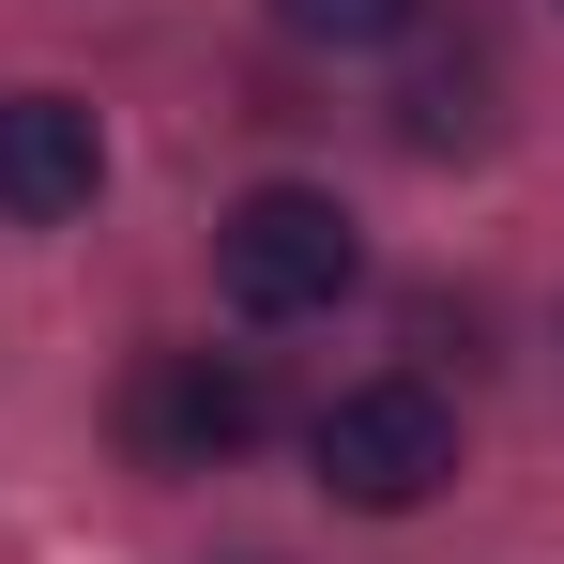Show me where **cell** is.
<instances>
[{
	"mask_svg": "<svg viewBox=\"0 0 564 564\" xmlns=\"http://www.w3.org/2000/svg\"><path fill=\"white\" fill-rule=\"evenodd\" d=\"M214 290H229L245 321H321V305L367 290V229L321 184H245L214 214Z\"/></svg>",
	"mask_w": 564,
	"mask_h": 564,
	"instance_id": "1",
	"label": "cell"
},
{
	"mask_svg": "<svg viewBox=\"0 0 564 564\" xmlns=\"http://www.w3.org/2000/svg\"><path fill=\"white\" fill-rule=\"evenodd\" d=\"M321 488H336L351 519L443 503V488H458V412H443V381H351V397L321 412Z\"/></svg>",
	"mask_w": 564,
	"mask_h": 564,
	"instance_id": "2",
	"label": "cell"
},
{
	"mask_svg": "<svg viewBox=\"0 0 564 564\" xmlns=\"http://www.w3.org/2000/svg\"><path fill=\"white\" fill-rule=\"evenodd\" d=\"M260 427H275L260 351H138V381H122V443H138V473H229Z\"/></svg>",
	"mask_w": 564,
	"mask_h": 564,
	"instance_id": "3",
	"label": "cell"
},
{
	"mask_svg": "<svg viewBox=\"0 0 564 564\" xmlns=\"http://www.w3.org/2000/svg\"><path fill=\"white\" fill-rule=\"evenodd\" d=\"M107 184V138L77 93H0V214L15 229H62V214H93Z\"/></svg>",
	"mask_w": 564,
	"mask_h": 564,
	"instance_id": "4",
	"label": "cell"
},
{
	"mask_svg": "<svg viewBox=\"0 0 564 564\" xmlns=\"http://www.w3.org/2000/svg\"><path fill=\"white\" fill-rule=\"evenodd\" d=\"M290 46H412L427 31V0H275Z\"/></svg>",
	"mask_w": 564,
	"mask_h": 564,
	"instance_id": "5",
	"label": "cell"
}]
</instances>
